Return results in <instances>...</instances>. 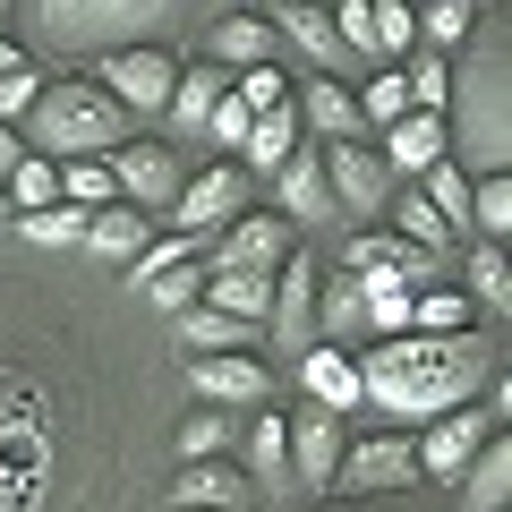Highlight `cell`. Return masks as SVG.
<instances>
[{"label":"cell","instance_id":"obj_4","mask_svg":"<svg viewBox=\"0 0 512 512\" xmlns=\"http://www.w3.org/2000/svg\"><path fill=\"white\" fill-rule=\"evenodd\" d=\"M180 18V0H43V35L60 52H128V43H154Z\"/></svg>","mask_w":512,"mask_h":512},{"label":"cell","instance_id":"obj_26","mask_svg":"<svg viewBox=\"0 0 512 512\" xmlns=\"http://www.w3.org/2000/svg\"><path fill=\"white\" fill-rule=\"evenodd\" d=\"M453 487H461V504H470V512H504V495H512V436H504V427L470 453V470H461Z\"/></svg>","mask_w":512,"mask_h":512},{"label":"cell","instance_id":"obj_28","mask_svg":"<svg viewBox=\"0 0 512 512\" xmlns=\"http://www.w3.org/2000/svg\"><path fill=\"white\" fill-rule=\"evenodd\" d=\"M146 239H154V214H137V205H120V197L86 222V248L111 256V265H137V256H146Z\"/></svg>","mask_w":512,"mask_h":512},{"label":"cell","instance_id":"obj_31","mask_svg":"<svg viewBox=\"0 0 512 512\" xmlns=\"http://www.w3.org/2000/svg\"><path fill=\"white\" fill-rule=\"evenodd\" d=\"M461 291H470V308L504 316V299H512V274H504V248H495V239H478V248L461 256Z\"/></svg>","mask_w":512,"mask_h":512},{"label":"cell","instance_id":"obj_49","mask_svg":"<svg viewBox=\"0 0 512 512\" xmlns=\"http://www.w3.org/2000/svg\"><path fill=\"white\" fill-rule=\"evenodd\" d=\"M231 9H239V0H231Z\"/></svg>","mask_w":512,"mask_h":512},{"label":"cell","instance_id":"obj_37","mask_svg":"<svg viewBox=\"0 0 512 512\" xmlns=\"http://www.w3.org/2000/svg\"><path fill=\"white\" fill-rule=\"evenodd\" d=\"M120 197L103 171V154H77V163H60V205H77V214H103V205Z\"/></svg>","mask_w":512,"mask_h":512},{"label":"cell","instance_id":"obj_7","mask_svg":"<svg viewBox=\"0 0 512 512\" xmlns=\"http://www.w3.org/2000/svg\"><path fill=\"white\" fill-rule=\"evenodd\" d=\"M103 171H111V188H120V205H137V214H171V197L188 188L180 146H163V137H128V146H111Z\"/></svg>","mask_w":512,"mask_h":512},{"label":"cell","instance_id":"obj_17","mask_svg":"<svg viewBox=\"0 0 512 512\" xmlns=\"http://www.w3.org/2000/svg\"><path fill=\"white\" fill-rule=\"evenodd\" d=\"M222 94H231V69H214V60H188V69H180V86H171V103H163V120H171V137H163V146H197Z\"/></svg>","mask_w":512,"mask_h":512},{"label":"cell","instance_id":"obj_23","mask_svg":"<svg viewBox=\"0 0 512 512\" xmlns=\"http://www.w3.org/2000/svg\"><path fill=\"white\" fill-rule=\"evenodd\" d=\"M265 26H274V43H299V52H308L325 77H342V69H350L342 35H333V18H325V0H291V9H274Z\"/></svg>","mask_w":512,"mask_h":512},{"label":"cell","instance_id":"obj_45","mask_svg":"<svg viewBox=\"0 0 512 512\" xmlns=\"http://www.w3.org/2000/svg\"><path fill=\"white\" fill-rule=\"evenodd\" d=\"M9 69H26V52H18L9 35H0V77H9Z\"/></svg>","mask_w":512,"mask_h":512},{"label":"cell","instance_id":"obj_9","mask_svg":"<svg viewBox=\"0 0 512 512\" xmlns=\"http://www.w3.org/2000/svg\"><path fill=\"white\" fill-rule=\"evenodd\" d=\"M316 163H325V188H333V214H342V222L384 214L393 171L376 163V146H367V137H333V146H316Z\"/></svg>","mask_w":512,"mask_h":512},{"label":"cell","instance_id":"obj_21","mask_svg":"<svg viewBox=\"0 0 512 512\" xmlns=\"http://www.w3.org/2000/svg\"><path fill=\"white\" fill-rule=\"evenodd\" d=\"M299 137H308V128H299V111H291V103H274V111H256V120H248V137H239L231 163L248 171V180H274V171L299 154Z\"/></svg>","mask_w":512,"mask_h":512},{"label":"cell","instance_id":"obj_10","mask_svg":"<svg viewBox=\"0 0 512 512\" xmlns=\"http://www.w3.org/2000/svg\"><path fill=\"white\" fill-rule=\"evenodd\" d=\"M248 214V171L239 163H205L197 180L171 197V239H205V231H231Z\"/></svg>","mask_w":512,"mask_h":512},{"label":"cell","instance_id":"obj_44","mask_svg":"<svg viewBox=\"0 0 512 512\" xmlns=\"http://www.w3.org/2000/svg\"><path fill=\"white\" fill-rule=\"evenodd\" d=\"M26 163V137H18V128H9V120H0V180H9V171H18Z\"/></svg>","mask_w":512,"mask_h":512},{"label":"cell","instance_id":"obj_12","mask_svg":"<svg viewBox=\"0 0 512 512\" xmlns=\"http://www.w3.org/2000/svg\"><path fill=\"white\" fill-rule=\"evenodd\" d=\"M282 436H291V487L325 495V487H333V470H342V444H350V419H333V410L299 402L291 419H282Z\"/></svg>","mask_w":512,"mask_h":512},{"label":"cell","instance_id":"obj_36","mask_svg":"<svg viewBox=\"0 0 512 512\" xmlns=\"http://www.w3.org/2000/svg\"><path fill=\"white\" fill-rule=\"evenodd\" d=\"M231 444H239V419H231V410H214V402L180 427V461H231Z\"/></svg>","mask_w":512,"mask_h":512},{"label":"cell","instance_id":"obj_42","mask_svg":"<svg viewBox=\"0 0 512 512\" xmlns=\"http://www.w3.org/2000/svg\"><path fill=\"white\" fill-rule=\"evenodd\" d=\"M35 94H43V77H35V60H26V69H9V77H0V120L18 128L26 111H35Z\"/></svg>","mask_w":512,"mask_h":512},{"label":"cell","instance_id":"obj_48","mask_svg":"<svg viewBox=\"0 0 512 512\" xmlns=\"http://www.w3.org/2000/svg\"><path fill=\"white\" fill-rule=\"evenodd\" d=\"M171 512H188V504H171Z\"/></svg>","mask_w":512,"mask_h":512},{"label":"cell","instance_id":"obj_8","mask_svg":"<svg viewBox=\"0 0 512 512\" xmlns=\"http://www.w3.org/2000/svg\"><path fill=\"white\" fill-rule=\"evenodd\" d=\"M333 487H350V495H402V487H419V436H410V427H367L359 444H342Z\"/></svg>","mask_w":512,"mask_h":512},{"label":"cell","instance_id":"obj_25","mask_svg":"<svg viewBox=\"0 0 512 512\" xmlns=\"http://www.w3.org/2000/svg\"><path fill=\"white\" fill-rule=\"evenodd\" d=\"M274 52H282V43H274V26H265V18H256V9H231V18H214V69H274Z\"/></svg>","mask_w":512,"mask_h":512},{"label":"cell","instance_id":"obj_29","mask_svg":"<svg viewBox=\"0 0 512 512\" xmlns=\"http://www.w3.org/2000/svg\"><path fill=\"white\" fill-rule=\"evenodd\" d=\"M478 18H487V0H410V26H419L427 52H461Z\"/></svg>","mask_w":512,"mask_h":512},{"label":"cell","instance_id":"obj_14","mask_svg":"<svg viewBox=\"0 0 512 512\" xmlns=\"http://www.w3.org/2000/svg\"><path fill=\"white\" fill-rule=\"evenodd\" d=\"M316 282H325V274H316V256H299V248L274 265V308H265V333H274L291 359L316 342Z\"/></svg>","mask_w":512,"mask_h":512},{"label":"cell","instance_id":"obj_19","mask_svg":"<svg viewBox=\"0 0 512 512\" xmlns=\"http://www.w3.org/2000/svg\"><path fill=\"white\" fill-rule=\"evenodd\" d=\"M299 393H308L316 410H333V419H350L359 410V367H350L342 342H308L299 350Z\"/></svg>","mask_w":512,"mask_h":512},{"label":"cell","instance_id":"obj_35","mask_svg":"<svg viewBox=\"0 0 512 512\" xmlns=\"http://www.w3.org/2000/svg\"><path fill=\"white\" fill-rule=\"evenodd\" d=\"M393 69H402V86H410V111H436L444 120V94H453V69H444V52H410V60H393Z\"/></svg>","mask_w":512,"mask_h":512},{"label":"cell","instance_id":"obj_43","mask_svg":"<svg viewBox=\"0 0 512 512\" xmlns=\"http://www.w3.org/2000/svg\"><path fill=\"white\" fill-rule=\"evenodd\" d=\"M205 137H214L222 154H239V137H248V111H239L231 94H222V103H214V120H205Z\"/></svg>","mask_w":512,"mask_h":512},{"label":"cell","instance_id":"obj_15","mask_svg":"<svg viewBox=\"0 0 512 512\" xmlns=\"http://www.w3.org/2000/svg\"><path fill=\"white\" fill-rule=\"evenodd\" d=\"M299 248V231L282 214H239L231 231H214V274H274Z\"/></svg>","mask_w":512,"mask_h":512},{"label":"cell","instance_id":"obj_18","mask_svg":"<svg viewBox=\"0 0 512 512\" xmlns=\"http://www.w3.org/2000/svg\"><path fill=\"white\" fill-rule=\"evenodd\" d=\"M171 504H188V512H265L239 461H180V487H171Z\"/></svg>","mask_w":512,"mask_h":512},{"label":"cell","instance_id":"obj_40","mask_svg":"<svg viewBox=\"0 0 512 512\" xmlns=\"http://www.w3.org/2000/svg\"><path fill=\"white\" fill-rule=\"evenodd\" d=\"M86 222L94 214H77V205H43V214H18V231L35 248H86Z\"/></svg>","mask_w":512,"mask_h":512},{"label":"cell","instance_id":"obj_46","mask_svg":"<svg viewBox=\"0 0 512 512\" xmlns=\"http://www.w3.org/2000/svg\"><path fill=\"white\" fill-rule=\"evenodd\" d=\"M0 35H9V0H0Z\"/></svg>","mask_w":512,"mask_h":512},{"label":"cell","instance_id":"obj_13","mask_svg":"<svg viewBox=\"0 0 512 512\" xmlns=\"http://www.w3.org/2000/svg\"><path fill=\"white\" fill-rule=\"evenodd\" d=\"M188 367V393H205L214 410H265L274 402V367L256 350H222V359H180Z\"/></svg>","mask_w":512,"mask_h":512},{"label":"cell","instance_id":"obj_32","mask_svg":"<svg viewBox=\"0 0 512 512\" xmlns=\"http://www.w3.org/2000/svg\"><path fill=\"white\" fill-rule=\"evenodd\" d=\"M470 231L504 248V231H512V171H478L470 180Z\"/></svg>","mask_w":512,"mask_h":512},{"label":"cell","instance_id":"obj_22","mask_svg":"<svg viewBox=\"0 0 512 512\" xmlns=\"http://www.w3.org/2000/svg\"><path fill=\"white\" fill-rule=\"evenodd\" d=\"M444 154H453V137H444V120H436V111H402V120L384 128L376 163H384V171H410V180H419V171H436Z\"/></svg>","mask_w":512,"mask_h":512},{"label":"cell","instance_id":"obj_27","mask_svg":"<svg viewBox=\"0 0 512 512\" xmlns=\"http://www.w3.org/2000/svg\"><path fill=\"white\" fill-rule=\"evenodd\" d=\"M171 325H180V359H222V350L265 342V325H239V316H214V308H188V316H171Z\"/></svg>","mask_w":512,"mask_h":512},{"label":"cell","instance_id":"obj_2","mask_svg":"<svg viewBox=\"0 0 512 512\" xmlns=\"http://www.w3.org/2000/svg\"><path fill=\"white\" fill-rule=\"evenodd\" d=\"M453 69V94H444V137H461L453 163L470 171H504L512 163V86H504V18H478L461 52H444Z\"/></svg>","mask_w":512,"mask_h":512},{"label":"cell","instance_id":"obj_1","mask_svg":"<svg viewBox=\"0 0 512 512\" xmlns=\"http://www.w3.org/2000/svg\"><path fill=\"white\" fill-rule=\"evenodd\" d=\"M350 367H359V410L427 427V419H444V410L478 402V393L504 376V350H495L487 333H393V342L350 350Z\"/></svg>","mask_w":512,"mask_h":512},{"label":"cell","instance_id":"obj_30","mask_svg":"<svg viewBox=\"0 0 512 512\" xmlns=\"http://www.w3.org/2000/svg\"><path fill=\"white\" fill-rule=\"evenodd\" d=\"M384 205H393V239H410V248H427V256H453L461 248V231L419 197V188H402V197H384Z\"/></svg>","mask_w":512,"mask_h":512},{"label":"cell","instance_id":"obj_34","mask_svg":"<svg viewBox=\"0 0 512 512\" xmlns=\"http://www.w3.org/2000/svg\"><path fill=\"white\" fill-rule=\"evenodd\" d=\"M0 188H9V222H18V214H43V205H60V163H43V154H26V163L9 171Z\"/></svg>","mask_w":512,"mask_h":512},{"label":"cell","instance_id":"obj_16","mask_svg":"<svg viewBox=\"0 0 512 512\" xmlns=\"http://www.w3.org/2000/svg\"><path fill=\"white\" fill-rule=\"evenodd\" d=\"M274 214L291 222V231H325V222H342V214H333V188H325V163H316L308 137H299V154L274 171Z\"/></svg>","mask_w":512,"mask_h":512},{"label":"cell","instance_id":"obj_5","mask_svg":"<svg viewBox=\"0 0 512 512\" xmlns=\"http://www.w3.org/2000/svg\"><path fill=\"white\" fill-rule=\"evenodd\" d=\"M86 77L128 111V120H163L171 86H180V52H171V43H128V52H103Z\"/></svg>","mask_w":512,"mask_h":512},{"label":"cell","instance_id":"obj_11","mask_svg":"<svg viewBox=\"0 0 512 512\" xmlns=\"http://www.w3.org/2000/svg\"><path fill=\"white\" fill-rule=\"evenodd\" d=\"M495 410L487 402H461V410H444V419H427V427H410V436H419V478H436V487H453L461 470H470V453L478 444L495 436Z\"/></svg>","mask_w":512,"mask_h":512},{"label":"cell","instance_id":"obj_20","mask_svg":"<svg viewBox=\"0 0 512 512\" xmlns=\"http://www.w3.org/2000/svg\"><path fill=\"white\" fill-rule=\"evenodd\" d=\"M239 470H248L256 504H274L291 487V436H282V410H256V427L239 436Z\"/></svg>","mask_w":512,"mask_h":512},{"label":"cell","instance_id":"obj_47","mask_svg":"<svg viewBox=\"0 0 512 512\" xmlns=\"http://www.w3.org/2000/svg\"><path fill=\"white\" fill-rule=\"evenodd\" d=\"M0 222H9V188H0Z\"/></svg>","mask_w":512,"mask_h":512},{"label":"cell","instance_id":"obj_3","mask_svg":"<svg viewBox=\"0 0 512 512\" xmlns=\"http://www.w3.org/2000/svg\"><path fill=\"white\" fill-rule=\"evenodd\" d=\"M18 137H26V154H43V163H77V154L128 146L137 120H128L94 77H43V94H35V111L18 120Z\"/></svg>","mask_w":512,"mask_h":512},{"label":"cell","instance_id":"obj_33","mask_svg":"<svg viewBox=\"0 0 512 512\" xmlns=\"http://www.w3.org/2000/svg\"><path fill=\"white\" fill-rule=\"evenodd\" d=\"M410 333H478L470 291H436V282H427V291L410 299Z\"/></svg>","mask_w":512,"mask_h":512},{"label":"cell","instance_id":"obj_6","mask_svg":"<svg viewBox=\"0 0 512 512\" xmlns=\"http://www.w3.org/2000/svg\"><path fill=\"white\" fill-rule=\"evenodd\" d=\"M333 35H342L350 60H376V69H393V60L419 52V26H410V0H325Z\"/></svg>","mask_w":512,"mask_h":512},{"label":"cell","instance_id":"obj_41","mask_svg":"<svg viewBox=\"0 0 512 512\" xmlns=\"http://www.w3.org/2000/svg\"><path fill=\"white\" fill-rule=\"evenodd\" d=\"M231 103L248 111V120H256V111H274V103H291V77H282V60H274V69H239V77H231Z\"/></svg>","mask_w":512,"mask_h":512},{"label":"cell","instance_id":"obj_39","mask_svg":"<svg viewBox=\"0 0 512 512\" xmlns=\"http://www.w3.org/2000/svg\"><path fill=\"white\" fill-rule=\"evenodd\" d=\"M350 103H359V128H393V120L410 111V86H402V69H376Z\"/></svg>","mask_w":512,"mask_h":512},{"label":"cell","instance_id":"obj_38","mask_svg":"<svg viewBox=\"0 0 512 512\" xmlns=\"http://www.w3.org/2000/svg\"><path fill=\"white\" fill-rule=\"evenodd\" d=\"M419 197H427V205H436V214H444V222H453V231H470V171H461V163H453V154H444V163H436V171H419Z\"/></svg>","mask_w":512,"mask_h":512},{"label":"cell","instance_id":"obj_24","mask_svg":"<svg viewBox=\"0 0 512 512\" xmlns=\"http://www.w3.org/2000/svg\"><path fill=\"white\" fill-rule=\"evenodd\" d=\"M291 111H299V128H316L308 146L359 137V103H350V86H333V77H308V86H291Z\"/></svg>","mask_w":512,"mask_h":512}]
</instances>
